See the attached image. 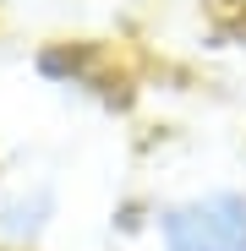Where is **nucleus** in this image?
<instances>
[{"instance_id": "obj_1", "label": "nucleus", "mask_w": 246, "mask_h": 251, "mask_svg": "<svg viewBox=\"0 0 246 251\" xmlns=\"http://www.w3.org/2000/svg\"><path fill=\"white\" fill-rule=\"evenodd\" d=\"M164 251H246V197L241 191H202L159 213Z\"/></svg>"}, {"instance_id": "obj_2", "label": "nucleus", "mask_w": 246, "mask_h": 251, "mask_svg": "<svg viewBox=\"0 0 246 251\" xmlns=\"http://www.w3.org/2000/svg\"><path fill=\"white\" fill-rule=\"evenodd\" d=\"M50 219H55V191L50 186L11 191L6 202H0V235H6L11 246H33L38 235L50 229Z\"/></svg>"}]
</instances>
